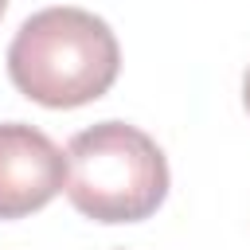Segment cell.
Returning <instances> with one entry per match:
<instances>
[{
  "label": "cell",
  "instance_id": "cell-4",
  "mask_svg": "<svg viewBox=\"0 0 250 250\" xmlns=\"http://www.w3.org/2000/svg\"><path fill=\"white\" fill-rule=\"evenodd\" d=\"M242 105H246V113H250V70H246V78H242Z\"/></svg>",
  "mask_w": 250,
  "mask_h": 250
},
{
  "label": "cell",
  "instance_id": "cell-5",
  "mask_svg": "<svg viewBox=\"0 0 250 250\" xmlns=\"http://www.w3.org/2000/svg\"><path fill=\"white\" fill-rule=\"evenodd\" d=\"M4 8H8V0H0V16H4Z\"/></svg>",
  "mask_w": 250,
  "mask_h": 250
},
{
  "label": "cell",
  "instance_id": "cell-1",
  "mask_svg": "<svg viewBox=\"0 0 250 250\" xmlns=\"http://www.w3.org/2000/svg\"><path fill=\"white\" fill-rule=\"evenodd\" d=\"M121 47L109 23L86 8L55 4L27 16L8 47L12 86L47 109H78L109 94Z\"/></svg>",
  "mask_w": 250,
  "mask_h": 250
},
{
  "label": "cell",
  "instance_id": "cell-2",
  "mask_svg": "<svg viewBox=\"0 0 250 250\" xmlns=\"http://www.w3.org/2000/svg\"><path fill=\"white\" fill-rule=\"evenodd\" d=\"M66 199L94 223H141L168 195L160 145L129 121H98L66 145Z\"/></svg>",
  "mask_w": 250,
  "mask_h": 250
},
{
  "label": "cell",
  "instance_id": "cell-3",
  "mask_svg": "<svg viewBox=\"0 0 250 250\" xmlns=\"http://www.w3.org/2000/svg\"><path fill=\"white\" fill-rule=\"evenodd\" d=\"M66 152L35 125L0 121V219L43 211L66 191Z\"/></svg>",
  "mask_w": 250,
  "mask_h": 250
}]
</instances>
